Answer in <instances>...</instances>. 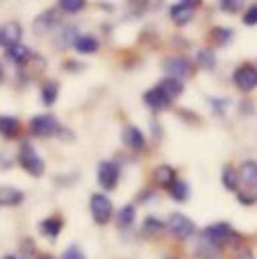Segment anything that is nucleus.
Masks as SVG:
<instances>
[{
  "label": "nucleus",
  "instance_id": "nucleus-34",
  "mask_svg": "<svg viewBox=\"0 0 257 259\" xmlns=\"http://www.w3.org/2000/svg\"><path fill=\"white\" fill-rule=\"evenodd\" d=\"M244 25H257V5H250L244 14Z\"/></svg>",
  "mask_w": 257,
  "mask_h": 259
},
{
  "label": "nucleus",
  "instance_id": "nucleus-15",
  "mask_svg": "<svg viewBox=\"0 0 257 259\" xmlns=\"http://www.w3.org/2000/svg\"><path fill=\"white\" fill-rule=\"evenodd\" d=\"M98 39L96 36H91V34H77L75 36V41H73V48L77 50V53H82V55H94V53H98Z\"/></svg>",
  "mask_w": 257,
  "mask_h": 259
},
{
  "label": "nucleus",
  "instance_id": "nucleus-27",
  "mask_svg": "<svg viewBox=\"0 0 257 259\" xmlns=\"http://www.w3.org/2000/svg\"><path fill=\"white\" fill-rule=\"evenodd\" d=\"M75 36H77V30L73 25L62 27V30H59V36H55V44H57L59 48H66V46H73Z\"/></svg>",
  "mask_w": 257,
  "mask_h": 259
},
{
  "label": "nucleus",
  "instance_id": "nucleus-22",
  "mask_svg": "<svg viewBox=\"0 0 257 259\" xmlns=\"http://www.w3.org/2000/svg\"><path fill=\"white\" fill-rule=\"evenodd\" d=\"M168 193H171L173 200L187 202L189 200V184H187L185 180H173V184L168 187Z\"/></svg>",
  "mask_w": 257,
  "mask_h": 259
},
{
  "label": "nucleus",
  "instance_id": "nucleus-31",
  "mask_svg": "<svg viewBox=\"0 0 257 259\" xmlns=\"http://www.w3.org/2000/svg\"><path fill=\"white\" fill-rule=\"evenodd\" d=\"M87 7V0H59V9L66 14H77Z\"/></svg>",
  "mask_w": 257,
  "mask_h": 259
},
{
  "label": "nucleus",
  "instance_id": "nucleus-12",
  "mask_svg": "<svg viewBox=\"0 0 257 259\" xmlns=\"http://www.w3.org/2000/svg\"><path fill=\"white\" fill-rule=\"evenodd\" d=\"M123 141H125V146L132 148V150H144L146 148L144 132L135 125H125V130H123Z\"/></svg>",
  "mask_w": 257,
  "mask_h": 259
},
{
  "label": "nucleus",
  "instance_id": "nucleus-36",
  "mask_svg": "<svg viewBox=\"0 0 257 259\" xmlns=\"http://www.w3.org/2000/svg\"><path fill=\"white\" fill-rule=\"evenodd\" d=\"M239 202H241V205H253L255 196H253V193H239Z\"/></svg>",
  "mask_w": 257,
  "mask_h": 259
},
{
  "label": "nucleus",
  "instance_id": "nucleus-30",
  "mask_svg": "<svg viewBox=\"0 0 257 259\" xmlns=\"http://www.w3.org/2000/svg\"><path fill=\"white\" fill-rule=\"evenodd\" d=\"M164 228H166V225H164L159 219H155V216H148V219L144 221V234L146 237H157V234L164 232Z\"/></svg>",
  "mask_w": 257,
  "mask_h": 259
},
{
  "label": "nucleus",
  "instance_id": "nucleus-13",
  "mask_svg": "<svg viewBox=\"0 0 257 259\" xmlns=\"http://www.w3.org/2000/svg\"><path fill=\"white\" fill-rule=\"evenodd\" d=\"M171 21L176 23V25H187V23L194 21V7H189V5L185 3H178L171 7Z\"/></svg>",
  "mask_w": 257,
  "mask_h": 259
},
{
  "label": "nucleus",
  "instance_id": "nucleus-2",
  "mask_svg": "<svg viewBox=\"0 0 257 259\" xmlns=\"http://www.w3.org/2000/svg\"><path fill=\"white\" fill-rule=\"evenodd\" d=\"M18 164L23 166L25 173H30L32 178H41L46 170L44 159L39 157V152L34 150V146H30V141L21 143V150H18Z\"/></svg>",
  "mask_w": 257,
  "mask_h": 259
},
{
  "label": "nucleus",
  "instance_id": "nucleus-7",
  "mask_svg": "<svg viewBox=\"0 0 257 259\" xmlns=\"http://www.w3.org/2000/svg\"><path fill=\"white\" fill-rule=\"evenodd\" d=\"M232 82H235V87L239 91H253V89H257V68L253 66V64H244V66H239L235 71Z\"/></svg>",
  "mask_w": 257,
  "mask_h": 259
},
{
  "label": "nucleus",
  "instance_id": "nucleus-32",
  "mask_svg": "<svg viewBox=\"0 0 257 259\" xmlns=\"http://www.w3.org/2000/svg\"><path fill=\"white\" fill-rule=\"evenodd\" d=\"M219 5H221V9L226 14H237L244 9L246 0H219Z\"/></svg>",
  "mask_w": 257,
  "mask_h": 259
},
{
  "label": "nucleus",
  "instance_id": "nucleus-9",
  "mask_svg": "<svg viewBox=\"0 0 257 259\" xmlns=\"http://www.w3.org/2000/svg\"><path fill=\"white\" fill-rule=\"evenodd\" d=\"M23 27L18 21H7L0 25V48H9L14 44H21Z\"/></svg>",
  "mask_w": 257,
  "mask_h": 259
},
{
  "label": "nucleus",
  "instance_id": "nucleus-4",
  "mask_svg": "<svg viewBox=\"0 0 257 259\" xmlns=\"http://www.w3.org/2000/svg\"><path fill=\"white\" fill-rule=\"evenodd\" d=\"M166 228H168V232H171L173 237L182 239V241H185V239H189V237H194V232H196L194 221L187 219V216L180 214V211H173V214L168 216Z\"/></svg>",
  "mask_w": 257,
  "mask_h": 259
},
{
  "label": "nucleus",
  "instance_id": "nucleus-10",
  "mask_svg": "<svg viewBox=\"0 0 257 259\" xmlns=\"http://www.w3.org/2000/svg\"><path fill=\"white\" fill-rule=\"evenodd\" d=\"M57 23H59V12H57V9H46V12H41L39 16L34 18L32 27H34L36 34H46V32L53 30Z\"/></svg>",
  "mask_w": 257,
  "mask_h": 259
},
{
  "label": "nucleus",
  "instance_id": "nucleus-29",
  "mask_svg": "<svg viewBox=\"0 0 257 259\" xmlns=\"http://www.w3.org/2000/svg\"><path fill=\"white\" fill-rule=\"evenodd\" d=\"M196 64H198L200 68H207V71H212V68L217 66V55H214L212 50L203 48V50H198V55H196Z\"/></svg>",
  "mask_w": 257,
  "mask_h": 259
},
{
  "label": "nucleus",
  "instance_id": "nucleus-1",
  "mask_svg": "<svg viewBox=\"0 0 257 259\" xmlns=\"http://www.w3.org/2000/svg\"><path fill=\"white\" fill-rule=\"evenodd\" d=\"M203 239H207L209 243H214L217 248H223L226 243H239L241 237L230 228L228 223H214V225H207L200 234Z\"/></svg>",
  "mask_w": 257,
  "mask_h": 259
},
{
  "label": "nucleus",
  "instance_id": "nucleus-40",
  "mask_svg": "<svg viewBox=\"0 0 257 259\" xmlns=\"http://www.w3.org/2000/svg\"><path fill=\"white\" fill-rule=\"evenodd\" d=\"M3 259H21V257H16V255H5Z\"/></svg>",
  "mask_w": 257,
  "mask_h": 259
},
{
  "label": "nucleus",
  "instance_id": "nucleus-21",
  "mask_svg": "<svg viewBox=\"0 0 257 259\" xmlns=\"http://www.w3.org/2000/svg\"><path fill=\"white\" fill-rule=\"evenodd\" d=\"M21 132V121L16 116H0V134L5 139H14Z\"/></svg>",
  "mask_w": 257,
  "mask_h": 259
},
{
  "label": "nucleus",
  "instance_id": "nucleus-41",
  "mask_svg": "<svg viewBox=\"0 0 257 259\" xmlns=\"http://www.w3.org/2000/svg\"><path fill=\"white\" fill-rule=\"evenodd\" d=\"M3 77H5V71H3V64H0V82H3Z\"/></svg>",
  "mask_w": 257,
  "mask_h": 259
},
{
  "label": "nucleus",
  "instance_id": "nucleus-38",
  "mask_svg": "<svg viewBox=\"0 0 257 259\" xmlns=\"http://www.w3.org/2000/svg\"><path fill=\"white\" fill-rule=\"evenodd\" d=\"M239 259H255V257H253V252H250L248 248H241V250H239Z\"/></svg>",
  "mask_w": 257,
  "mask_h": 259
},
{
  "label": "nucleus",
  "instance_id": "nucleus-39",
  "mask_svg": "<svg viewBox=\"0 0 257 259\" xmlns=\"http://www.w3.org/2000/svg\"><path fill=\"white\" fill-rule=\"evenodd\" d=\"M180 3H185V5H189V7H198V5H203V0H180Z\"/></svg>",
  "mask_w": 257,
  "mask_h": 259
},
{
  "label": "nucleus",
  "instance_id": "nucleus-6",
  "mask_svg": "<svg viewBox=\"0 0 257 259\" xmlns=\"http://www.w3.org/2000/svg\"><path fill=\"white\" fill-rule=\"evenodd\" d=\"M162 68L168 73L171 77H178V80H185V77H189L191 73H194V64L189 62L187 57H182V55H173V57H166L162 62Z\"/></svg>",
  "mask_w": 257,
  "mask_h": 259
},
{
  "label": "nucleus",
  "instance_id": "nucleus-14",
  "mask_svg": "<svg viewBox=\"0 0 257 259\" xmlns=\"http://www.w3.org/2000/svg\"><path fill=\"white\" fill-rule=\"evenodd\" d=\"M62 228H64V221L59 219V216H48V219H44L39 223V232L48 239H57Z\"/></svg>",
  "mask_w": 257,
  "mask_h": 259
},
{
  "label": "nucleus",
  "instance_id": "nucleus-33",
  "mask_svg": "<svg viewBox=\"0 0 257 259\" xmlns=\"http://www.w3.org/2000/svg\"><path fill=\"white\" fill-rule=\"evenodd\" d=\"M62 259H87V257H84V252H82L77 246H68L66 250H64Z\"/></svg>",
  "mask_w": 257,
  "mask_h": 259
},
{
  "label": "nucleus",
  "instance_id": "nucleus-19",
  "mask_svg": "<svg viewBox=\"0 0 257 259\" xmlns=\"http://www.w3.org/2000/svg\"><path fill=\"white\" fill-rule=\"evenodd\" d=\"M30 57H32V50L27 48V46H23V44H14V46H9L7 48V59L9 62H14V64H18V66H23Z\"/></svg>",
  "mask_w": 257,
  "mask_h": 259
},
{
  "label": "nucleus",
  "instance_id": "nucleus-17",
  "mask_svg": "<svg viewBox=\"0 0 257 259\" xmlns=\"http://www.w3.org/2000/svg\"><path fill=\"white\" fill-rule=\"evenodd\" d=\"M23 202V191L16 187H0V207H14Z\"/></svg>",
  "mask_w": 257,
  "mask_h": 259
},
{
  "label": "nucleus",
  "instance_id": "nucleus-25",
  "mask_svg": "<svg viewBox=\"0 0 257 259\" xmlns=\"http://www.w3.org/2000/svg\"><path fill=\"white\" fill-rule=\"evenodd\" d=\"M57 94H59V84L57 82H46L44 84V89H41V103L46 105V107H50V105L57 100Z\"/></svg>",
  "mask_w": 257,
  "mask_h": 259
},
{
  "label": "nucleus",
  "instance_id": "nucleus-24",
  "mask_svg": "<svg viewBox=\"0 0 257 259\" xmlns=\"http://www.w3.org/2000/svg\"><path fill=\"white\" fill-rule=\"evenodd\" d=\"M219 250H221V248H217L214 243H209L207 239L200 237L198 248H196V255H198L200 259H219Z\"/></svg>",
  "mask_w": 257,
  "mask_h": 259
},
{
  "label": "nucleus",
  "instance_id": "nucleus-5",
  "mask_svg": "<svg viewBox=\"0 0 257 259\" xmlns=\"http://www.w3.org/2000/svg\"><path fill=\"white\" fill-rule=\"evenodd\" d=\"M59 127H62V125H59V121L53 116V114H39V116H34L30 121V134L41 137V139L55 137Z\"/></svg>",
  "mask_w": 257,
  "mask_h": 259
},
{
  "label": "nucleus",
  "instance_id": "nucleus-43",
  "mask_svg": "<svg viewBox=\"0 0 257 259\" xmlns=\"http://www.w3.org/2000/svg\"><path fill=\"white\" fill-rule=\"evenodd\" d=\"M164 259H173V257H164Z\"/></svg>",
  "mask_w": 257,
  "mask_h": 259
},
{
  "label": "nucleus",
  "instance_id": "nucleus-20",
  "mask_svg": "<svg viewBox=\"0 0 257 259\" xmlns=\"http://www.w3.org/2000/svg\"><path fill=\"white\" fill-rule=\"evenodd\" d=\"M237 173H239V182H246L248 187H257V161H244Z\"/></svg>",
  "mask_w": 257,
  "mask_h": 259
},
{
  "label": "nucleus",
  "instance_id": "nucleus-23",
  "mask_svg": "<svg viewBox=\"0 0 257 259\" xmlns=\"http://www.w3.org/2000/svg\"><path fill=\"white\" fill-rule=\"evenodd\" d=\"M221 182H223V187H226L228 191H239V173H237V168L226 166L223 173H221Z\"/></svg>",
  "mask_w": 257,
  "mask_h": 259
},
{
  "label": "nucleus",
  "instance_id": "nucleus-3",
  "mask_svg": "<svg viewBox=\"0 0 257 259\" xmlns=\"http://www.w3.org/2000/svg\"><path fill=\"white\" fill-rule=\"evenodd\" d=\"M89 207H91V216H94V221L98 225H105V223L112 221L114 205H112V200H109L105 193H94V196H91Z\"/></svg>",
  "mask_w": 257,
  "mask_h": 259
},
{
  "label": "nucleus",
  "instance_id": "nucleus-16",
  "mask_svg": "<svg viewBox=\"0 0 257 259\" xmlns=\"http://www.w3.org/2000/svg\"><path fill=\"white\" fill-rule=\"evenodd\" d=\"M157 87H159V89H162L164 94H166L171 100L180 98V96L185 94V84H182V80H178V77H171V75H168V77H164V80L159 82Z\"/></svg>",
  "mask_w": 257,
  "mask_h": 259
},
{
  "label": "nucleus",
  "instance_id": "nucleus-42",
  "mask_svg": "<svg viewBox=\"0 0 257 259\" xmlns=\"http://www.w3.org/2000/svg\"><path fill=\"white\" fill-rule=\"evenodd\" d=\"M39 259H53V257H48V255H41Z\"/></svg>",
  "mask_w": 257,
  "mask_h": 259
},
{
  "label": "nucleus",
  "instance_id": "nucleus-35",
  "mask_svg": "<svg viewBox=\"0 0 257 259\" xmlns=\"http://www.w3.org/2000/svg\"><path fill=\"white\" fill-rule=\"evenodd\" d=\"M209 105L217 109L219 114H226V107H228V100H217V98H209Z\"/></svg>",
  "mask_w": 257,
  "mask_h": 259
},
{
  "label": "nucleus",
  "instance_id": "nucleus-8",
  "mask_svg": "<svg viewBox=\"0 0 257 259\" xmlns=\"http://www.w3.org/2000/svg\"><path fill=\"white\" fill-rule=\"evenodd\" d=\"M118 175H121V170H118L116 161H109L107 159V161H100V164H98V184L103 189H107V191L116 189Z\"/></svg>",
  "mask_w": 257,
  "mask_h": 259
},
{
  "label": "nucleus",
  "instance_id": "nucleus-28",
  "mask_svg": "<svg viewBox=\"0 0 257 259\" xmlns=\"http://www.w3.org/2000/svg\"><path fill=\"white\" fill-rule=\"evenodd\" d=\"M209 36H212V41L217 46H228L232 41V36H235V32H232L230 27H214V30L209 32Z\"/></svg>",
  "mask_w": 257,
  "mask_h": 259
},
{
  "label": "nucleus",
  "instance_id": "nucleus-37",
  "mask_svg": "<svg viewBox=\"0 0 257 259\" xmlns=\"http://www.w3.org/2000/svg\"><path fill=\"white\" fill-rule=\"evenodd\" d=\"M64 68H71V73H77V71H82V64H77V62H66V64H64Z\"/></svg>",
  "mask_w": 257,
  "mask_h": 259
},
{
  "label": "nucleus",
  "instance_id": "nucleus-11",
  "mask_svg": "<svg viewBox=\"0 0 257 259\" xmlns=\"http://www.w3.org/2000/svg\"><path fill=\"white\" fill-rule=\"evenodd\" d=\"M144 103L148 105L150 109L164 112V109H168V105H171V98H168V96L164 94L159 87H153V89H148V91L144 94Z\"/></svg>",
  "mask_w": 257,
  "mask_h": 259
},
{
  "label": "nucleus",
  "instance_id": "nucleus-18",
  "mask_svg": "<svg viewBox=\"0 0 257 259\" xmlns=\"http://www.w3.org/2000/svg\"><path fill=\"white\" fill-rule=\"evenodd\" d=\"M155 182L159 184V187H171L173 184V180H178V175H176V168L173 166H168V164H159L157 168H155Z\"/></svg>",
  "mask_w": 257,
  "mask_h": 259
},
{
  "label": "nucleus",
  "instance_id": "nucleus-26",
  "mask_svg": "<svg viewBox=\"0 0 257 259\" xmlns=\"http://www.w3.org/2000/svg\"><path fill=\"white\" fill-rule=\"evenodd\" d=\"M132 223H135V205L121 207V211L116 214V225L121 230H125V228H130Z\"/></svg>",
  "mask_w": 257,
  "mask_h": 259
}]
</instances>
